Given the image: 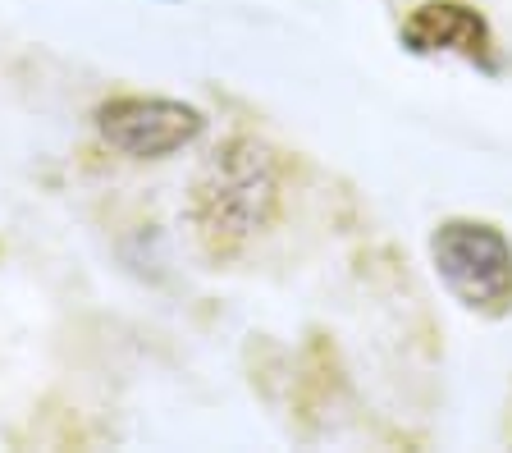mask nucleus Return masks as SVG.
Returning <instances> with one entry per match:
<instances>
[{"label": "nucleus", "instance_id": "f257e3e1", "mask_svg": "<svg viewBox=\"0 0 512 453\" xmlns=\"http://www.w3.org/2000/svg\"><path fill=\"white\" fill-rule=\"evenodd\" d=\"M279 161L266 142L229 138L192 179V225L211 257H234L279 216Z\"/></svg>", "mask_w": 512, "mask_h": 453}, {"label": "nucleus", "instance_id": "7ed1b4c3", "mask_svg": "<svg viewBox=\"0 0 512 453\" xmlns=\"http://www.w3.org/2000/svg\"><path fill=\"white\" fill-rule=\"evenodd\" d=\"M96 133L128 161H165L206 133V115L174 97H110L96 106Z\"/></svg>", "mask_w": 512, "mask_h": 453}, {"label": "nucleus", "instance_id": "20e7f679", "mask_svg": "<svg viewBox=\"0 0 512 453\" xmlns=\"http://www.w3.org/2000/svg\"><path fill=\"white\" fill-rule=\"evenodd\" d=\"M398 42L412 55H458L490 74L499 69L490 23L467 0H421L398 28Z\"/></svg>", "mask_w": 512, "mask_h": 453}, {"label": "nucleus", "instance_id": "f03ea898", "mask_svg": "<svg viewBox=\"0 0 512 453\" xmlns=\"http://www.w3.org/2000/svg\"><path fill=\"white\" fill-rule=\"evenodd\" d=\"M435 275L476 316L512 312V238L494 220L453 216L430 234Z\"/></svg>", "mask_w": 512, "mask_h": 453}]
</instances>
